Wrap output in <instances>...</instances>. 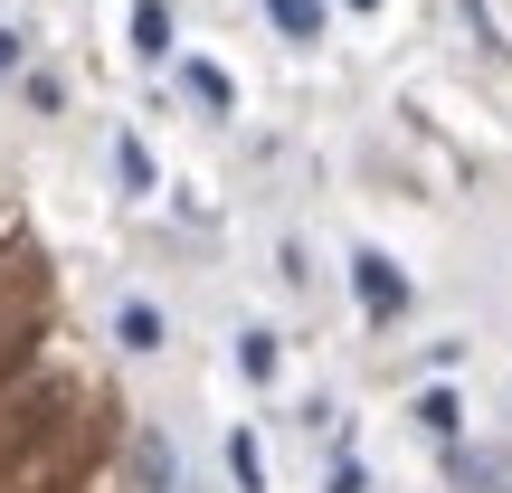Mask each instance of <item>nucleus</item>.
Listing matches in <instances>:
<instances>
[{"instance_id": "f257e3e1", "label": "nucleus", "mask_w": 512, "mask_h": 493, "mask_svg": "<svg viewBox=\"0 0 512 493\" xmlns=\"http://www.w3.org/2000/svg\"><path fill=\"white\" fill-rule=\"evenodd\" d=\"M351 294H361L370 323H399V313H408V275L389 266L380 247H351Z\"/></svg>"}, {"instance_id": "f03ea898", "label": "nucleus", "mask_w": 512, "mask_h": 493, "mask_svg": "<svg viewBox=\"0 0 512 493\" xmlns=\"http://www.w3.org/2000/svg\"><path fill=\"white\" fill-rule=\"evenodd\" d=\"M114 342H124V351H162L171 342V313L143 304V294H124V304H114Z\"/></svg>"}, {"instance_id": "7ed1b4c3", "label": "nucleus", "mask_w": 512, "mask_h": 493, "mask_svg": "<svg viewBox=\"0 0 512 493\" xmlns=\"http://www.w3.org/2000/svg\"><path fill=\"white\" fill-rule=\"evenodd\" d=\"M266 19H275L285 38H304V48H313V38L332 29V0H266Z\"/></svg>"}, {"instance_id": "20e7f679", "label": "nucleus", "mask_w": 512, "mask_h": 493, "mask_svg": "<svg viewBox=\"0 0 512 493\" xmlns=\"http://www.w3.org/2000/svg\"><path fill=\"white\" fill-rule=\"evenodd\" d=\"M133 57H171V10L162 0H133Z\"/></svg>"}, {"instance_id": "39448f33", "label": "nucleus", "mask_w": 512, "mask_h": 493, "mask_svg": "<svg viewBox=\"0 0 512 493\" xmlns=\"http://www.w3.org/2000/svg\"><path fill=\"white\" fill-rule=\"evenodd\" d=\"M418 427L456 446V427H465V399H456V389H418Z\"/></svg>"}, {"instance_id": "423d86ee", "label": "nucleus", "mask_w": 512, "mask_h": 493, "mask_svg": "<svg viewBox=\"0 0 512 493\" xmlns=\"http://www.w3.org/2000/svg\"><path fill=\"white\" fill-rule=\"evenodd\" d=\"M228 475H238V493H266V446L247 427H228Z\"/></svg>"}, {"instance_id": "0eeeda50", "label": "nucleus", "mask_w": 512, "mask_h": 493, "mask_svg": "<svg viewBox=\"0 0 512 493\" xmlns=\"http://www.w3.org/2000/svg\"><path fill=\"white\" fill-rule=\"evenodd\" d=\"M190 95H200V105H219V114H238V86H228V67H209V57H190Z\"/></svg>"}, {"instance_id": "6e6552de", "label": "nucleus", "mask_w": 512, "mask_h": 493, "mask_svg": "<svg viewBox=\"0 0 512 493\" xmlns=\"http://www.w3.org/2000/svg\"><path fill=\"white\" fill-rule=\"evenodd\" d=\"M275 361H285V351H275V332L247 323V332H238V370H247V380H275Z\"/></svg>"}, {"instance_id": "1a4fd4ad", "label": "nucleus", "mask_w": 512, "mask_h": 493, "mask_svg": "<svg viewBox=\"0 0 512 493\" xmlns=\"http://www.w3.org/2000/svg\"><path fill=\"white\" fill-rule=\"evenodd\" d=\"M456 484L465 493H512V465L503 456H456Z\"/></svg>"}, {"instance_id": "9d476101", "label": "nucleus", "mask_w": 512, "mask_h": 493, "mask_svg": "<svg viewBox=\"0 0 512 493\" xmlns=\"http://www.w3.org/2000/svg\"><path fill=\"white\" fill-rule=\"evenodd\" d=\"M114 162H124V190H152V152L133 143V133H124V143H114Z\"/></svg>"}, {"instance_id": "9b49d317", "label": "nucleus", "mask_w": 512, "mask_h": 493, "mask_svg": "<svg viewBox=\"0 0 512 493\" xmlns=\"http://www.w3.org/2000/svg\"><path fill=\"white\" fill-rule=\"evenodd\" d=\"M143 465H152V484H162V493H181V456H171L162 437H143Z\"/></svg>"}, {"instance_id": "f8f14e48", "label": "nucleus", "mask_w": 512, "mask_h": 493, "mask_svg": "<svg viewBox=\"0 0 512 493\" xmlns=\"http://www.w3.org/2000/svg\"><path fill=\"white\" fill-rule=\"evenodd\" d=\"M19 67H29V38H19V29H0V76H19Z\"/></svg>"}, {"instance_id": "ddd939ff", "label": "nucleus", "mask_w": 512, "mask_h": 493, "mask_svg": "<svg viewBox=\"0 0 512 493\" xmlns=\"http://www.w3.org/2000/svg\"><path fill=\"white\" fill-rule=\"evenodd\" d=\"M323 493H370V475H361V465H332V484Z\"/></svg>"}, {"instance_id": "4468645a", "label": "nucleus", "mask_w": 512, "mask_h": 493, "mask_svg": "<svg viewBox=\"0 0 512 493\" xmlns=\"http://www.w3.org/2000/svg\"><path fill=\"white\" fill-rule=\"evenodd\" d=\"M351 10H380V0H351Z\"/></svg>"}]
</instances>
